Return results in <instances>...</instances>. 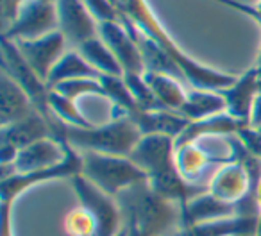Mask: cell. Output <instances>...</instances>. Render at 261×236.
<instances>
[{"instance_id": "cell-1", "label": "cell", "mask_w": 261, "mask_h": 236, "mask_svg": "<svg viewBox=\"0 0 261 236\" xmlns=\"http://www.w3.org/2000/svg\"><path fill=\"white\" fill-rule=\"evenodd\" d=\"M116 9L120 11V16L130 22L140 33H143L147 38L158 43L181 68L185 81L190 84V88L197 90H213L220 91L224 88L231 86L238 75L225 73L220 70H215L207 65H202L197 59H193L190 54H186L181 47L174 41V38L167 33L163 23L158 20L154 11L149 8L147 0H115Z\"/></svg>"}, {"instance_id": "cell-2", "label": "cell", "mask_w": 261, "mask_h": 236, "mask_svg": "<svg viewBox=\"0 0 261 236\" xmlns=\"http://www.w3.org/2000/svg\"><path fill=\"white\" fill-rule=\"evenodd\" d=\"M123 215V225H130L150 236H165L181 227V206L170 202L150 188L149 181L116 195Z\"/></svg>"}, {"instance_id": "cell-3", "label": "cell", "mask_w": 261, "mask_h": 236, "mask_svg": "<svg viewBox=\"0 0 261 236\" xmlns=\"http://www.w3.org/2000/svg\"><path fill=\"white\" fill-rule=\"evenodd\" d=\"M140 138H142V133L130 118H111L108 124H93L86 129L66 125L65 131L66 143L79 152L88 150V152L109 154V156L129 158Z\"/></svg>"}, {"instance_id": "cell-4", "label": "cell", "mask_w": 261, "mask_h": 236, "mask_svg": "<svg viewBox=\"0 0 261 236\" xmlns=\"http://www.w3.org/2000/svg\"><path fill=\"white\" fill-rule=\"evenodd\" d=\"M83 156V170L81 174L91 181L95 186L109 195L116 197L125 190L149 181L147 174L133 163L130 158L125 156H109L98 152H81Z\"/></svg>"}, {"instance_id": "cell-5", "label": "cell", "mask_w": 261, "mask_h": 236, "mask_svg": "<svg viewBox=\"0 0 261 236\" xmlns=\"http://www.w3.org/2000/svg\"><path fill=\"white\" fill-rule=\"evenodd\" d=\"M79 206L91 217L95 224V236H116L123 229V215L116 197L102 192L88 181L83 174L70 179Z\"/></svg>"}, {"instance_id": "cell-6", "label": "cell", "mask_w": 261, "mask_h": 236, "mask_svg": "<svg viewBox=\"0 0 261 236\" xmlns=\"http://www.w3.org/2000/svg\"><path fill=\"white\" fill-rule=\"evenodd\" d=\"M81 170H83V156L79 150L68 145L65 160L54 167L41 168V170L29 172V174H13L8 177H2V185H0L2 204L13 206L15 200L29 188H34V186L48 181H56V179H72L77 174H81Z\"/></svg>"}, {"instance_id": "cell-7", "label": "cell", "mask_w": 261, "mask_h": 236, "mask_svg": "<svg viewBox=\"0 0 261 236\" xmlns=\"http://www.w3.org/2000/svg\"><path fill=\"white\" fill-rule=\"evenodd\" d=\"M54 31H58L56 4H47L41 0H25L15 18L2 27L0 38L9 41H27L47 36Z\"/></svg>"}, {"instance_id": "cell-8", "label": "cell", "mask_w": 261, "mask_h": 236, "mask_svg": "<svg viewBox=\"0 0 261 236\" xmlns=\"http://www.w3.org/2000/svg\"><path fill=\"white\" fill-rule=\"evenodd\" d=\"M259 186L261 172L247 174V170L238 161L231 160L213 172L211 179L207 181V192L227 202H238L249 193L259 195Z\"/></svg>"}, {"instance_id": "cell-9", "label": "cell", "mask_w": 261, "mask_h": 236, "mask_svg": "<svg viewBox=\"0 0 261 236\" xmlns=\"http://www.w3.org/2000/svg\"><path fill=\"white\" fill-rule=\"evenodd\" d=\"M58 29L73 48L98 36V20L93 16L84 0H58Z\"/></svg>"}, {"instance_id": "cell-10", "label": "cell", "mask_w": 261, "mask_h": 236, "mask_svg": "<svg viewBox=\"0 0 261 236\" xmlns=\"http://www.w3.org/2000/svg\"><path fill=\"white\" fill-rule=\"evenodd\" d=\"M16 48L20 50L22 58L25 63L34 70L41 81L47 83L48 75H50L52 68L56 63L65 56L66 52V38L63 36L61 31H54V33L41 36L38 40H27V41H13Z\"/></svg>"}, {"instance_id": "cell-11", "label": "cell", "mask_w": 261, "mask_h": 236, "mask_svg": "<svg viewBox=\"0 0 261 236\" xmlns=\"http://www.w3.org/2000/svg\"><path fill=\"white\" fill-rule=\"evenodd\" d=\"M98 36L104 40L109 50L118 59L120 66L125 73H143V58L140 47L136 43L130 29L122 20H113V22H100L98 23Z\"/></svg>"}, {"instance_id": "cell-12", "label": "cell", "mask_w": 261, "mask_h": 236, "mask_svg": "<svg viewBox=\"0 0 261 236\" xmlns=\"http://www.w3.org/2000/svg\"><path fill=\"white\" fill-rule=\"evenodd\" d=\"M261 88V77L257 75L256 68L250 66L247 72L236 77L231 86L220 90V95L225 100V113L232 116L242 127L250 125L252 106Z\"/></svg>"}, {"instance_id": "cell-13", "label": "cell", "mask_w": 261, "mask_h": 236, "mask_svg": "<svg viewBox=\"0 0 261 236\" xmlns=\"http://www.w3.org/2000/svg\"><path fill=\"white\" fill-rule=\"evenodd\" d=\"M66 150H68V143L63 145L54 138L40 140V142L20 150L13 165L2 167V177L13 174H29V172H36L41 168L54 167L65 160Z\"/></svg>"}, {"instance_id": "cell-14", "label": "cell", "mask_w": 261, "mask_h": 236, "mask_svg": "<svg viewBox=\"0 0 261 236\" xmlns=\"http://www.w3.org/2000/svg\"><path fill=\"white\" fill-rule=\"evenodd\" d=\"M147 177L175 163V140L163 135H145L129 154Z\"/></svg>"}, {"instance_id": "cell-15", "label": "cell", "mask_w": 261, "mask_h": 236, "mask_svg": "<svg viewBox=\"0 0 261 236\" xmlns=\"http://www.w3.org/2000/svg\"><path fill=\"white\" fill-rule=\"evenodd\" d=\"M238 202H227V200H222L206 192L197 199L190 200L188 204L181 206V227H192L197 224H206V222L238 217Z\"/></svg>"}, {"instance_id": "cell-16", "label": "cell", "mask_w": 261, "mask_h": 236, "mask_svg": "<svg viewBox=\"0 0 261 236\" xmlns=\"http://www.w3.org/2000/svg\"><path fill=\"white\" fill-rule=\"evenodd\" d=\"M45 138H52V131L48 122L38 111H34L23 120L0 127V143L11 145L18 152Z\"/></svg>"}, {"instance_id": "cell-17", "label": "cell", "mask_w": 261, "mask_h": 236, "mask_svg": "<svg viewBox=\"0 0 261 236\" xmlns=\"http://www.w3.org/2000/svg\"><path fill=\"white\" fill-rule=\"evenodd\" d=\"M0 97H2V109H0V127L11 125L33 115L36 111L34 104L27 93L4 72L0 73Z\"/></svg>"}, {"instance_id": "cell-18", "label": "cell", "mask_w": 261, "mask_h": 236, "mask_svg": "<svg viewBox=\"0 0 261 236\" xmlns=\"http://www.w3.org/2000/svg\"><path fill=\"white\" fill-rule=\"evenodd\" d=\"M138 125L142 136L145 135H163L177 140L181 133L188 127L190 120L185 118L181 113L168 111V109H160V111H140L133 118Z\"/></svg>"}, {"instance_id": "cell-19", "label": "cell", "mask_w": 261, "mask_h": 236, "mask_svg": "<svg viewBox=\"0 0 261 236\" xmlns=\"http://www.w3.org/2000/svg\"><path fill=\"white\" fill-rule=\"evenodd\" d=\"M240 127L242 125L232 116H229L227 113L211 116V118H204V120L190 122L188 127L175 140V149L190 145V143H197L200 138H206V136H232L238 133Z\"/></svg>"}, {"instance_id": "cell-20", "label": "cell", "mask_w": 261, "mask_h": 236, "mask_svg": "<svg viewBox=\"0 0 261 236\" xmlns=\"http://www.w3.org/2000/svg\"><path fill=\"white\" fill-rule=\"evenodd\" d=\"M179 113L190 122L204 120V118H211V116L225 113V100L220 95V91L190 88L186 100L182 108L179 109Z\"/></svg>"}, {"instance_id": "cell-21", "label": "cell", "mask_w": 261, "mask_h": 236, "mask_svg": "<svg viewBox=\"0 0 261 236\" xmlns=\"http://www.w3.org/2000/svg\"><path fill=\"white\" fill-rule=\"evenodd\" d=\"M231 161V158H213L207 152H204L199 147V143H190V145L179 147L175 149V163H177V168L181 170V174L185 175L186 179L193 182H202L200 181V175L211 167H220V165ZM202 185H207V182H202Z\"/></svg>"}, {"instance_id": "cell-22", "label": "cell", "mask_w": 261, "mask_h": 236, "mask_svg": "<svg viewBox=\"0 0 261 236\" xmlns=\"http://www.w3.org/2000/svg\"><path fill=\"white\" fill-rule=\"evenodd\" d=\"M98 77H100L98 72L81 56V52L77 48H70L52 68L50 75L47 79V86L52 90V88H56L61 83H66V81L98 79Z\"/></svg>"}, {"instance_id": "cell-23", "label": "cell", "mask_w": 261, "mask_h": 236, "mask_svg": "<svg viewBox=\"0 0 261 236\" xmlns=\"http://www.w3.org/2000/svg\"><path fill=\"white\" fill-rule=\"evenodd\" d=\"M143 77H145L152 93L160 100V104L168 111L179 113V109L182 108L186 100V95H188V90H185V86H182V81L172 75L154 72H143Z\"/></svg>"}, {"instance_id": "cell-24", "label": "cell", "mask_w": 261, "mask_h": 236, "mask_svg": "<svg viewBox=\"0 0 261 236\" xmlns=\"http://www.w3.org/2000/svg\"><path fill=\"white\" fill-rule=\"evenodd\" d=\"M77 50L81 52L84 59L93 66L98 72V75H115V77H123V70L120 66L118 59L115 58L109 47L104 43L100 36L91 38L86 43L81 45Z\"/></svg>"}, {"instance_id": "cell-25", "label": "cell", "mask_w": 261, "mask_h": 236, "mask_svg": "<svg viewBox=\"0 0 261 236\" xmlns=\"http://www.w3.org/2000/svg\"><path fill=\"white\" fill-rule=\"evenodd\" d=\"M48 108H50V111L58 116L63 124L68 125V127L86 129L93 125L86 116L79 111L75 102L63 97V95H59L58 91H54V90H50V93H48Z\"/></svg>"}, {"instance_id": "cell-26", "label": "cell", "mask_w": 261, "mask_h": 236, "mask_svg": "<svg viewBox=\"0 0 261 236\" xmlns=\"http://www.w3.org/2000/svg\"><path fill=\"white\" fill-rule=\"evenodd\" d=\"M123 79H125V84L129 88L130 95H133V98H135V102L138 104V108L142 111H160V109H165L156 98V95L152 93L150 86L147 84L143 73H125Z\"/></svg>"}, {"instance_id": "cell-27", "label": "cell", "mask_w": 261, "mask_h": 236, "mask_svg": "<svg viewBox=\"0 0 261 236\" xmlns=\"http://www.w3.org/2000/svg\"><path fill=\"white\" fill-rule=\"evenodd\" d=\"M54 91H58L59 95L70 98V100L77 102V98L84 97V95H97V97L106 98V91L102 88L98 79H73L66 81V83L58 84L56 88H52Z\"/></svg>"}, {"instance_id": "cell-28", "label": "cell", "mask_w": 261, "mask_h": 236, "mask_svg": "<svg viewBox=\"0 0 261 236\" xmlns=\"http://www.w3.org/2000/svg\"><path fill=\"white\" fill-rule=\"evenodd\" d=\"M65 231L68 236H95V224L90 215L79 207L65 217Z\"/></svg>"}, {"instance_id": "cell-29", "label": "cell", "mask_w": 261, "mask_h": 236, "mask_svg": "<svg viewBox=\"0 0 261 236\" xmlns=\"http://www.w3.org/2000/svg\"><path fill=\"white\" fill-rule=\"evenodd\" d=\"M236 138L242 142V145L245 147L252 156H256L261 160V133H259V129L252 127V125L240 127L238 133H236Z\"/></svg>"}, {"instance_id": "cell-30", "label": "cell", "mask_w": 261, "mask_h": 236, "mask_svg": "<svg viewBox=\"0 0 261 236\" xmlns=\"http://www.w3.org/2000/svg\"><path fill=\"white\" fill-rule=\"evenodd\" d=\"M23 2H25V0H2V23H4L2 27H6L15 18L20 6H22Z\"/></svg>"}, {"instance_id": "cell-31", "label": "cell", "mask_w": 261, "mask_h": 236, "mask_svg": "<svg viewBox=\"0 0 261 236\" xmlns=\"http://www.w3.org/2000/svg\"><path fill=\"white\" fill-rule=\"evenodd\" d=\"M2 207V227H0V236H15L13 232V217H11V204H0Z\"/></svg>"}, {"instance_id": "cell-32", "label": "cell", "mask_w": 261, "mask_h": 236, "mask_svg": "<svg viewBox=\"0 0 261 236\" xmlns=\"http://www.w3.org/2000/svg\"><path fill=\"white\" fill-rule=\"evenodd\" d=\"M250 125H252V127H259L261 125V88H259V93H257L256 100H254V106H252Z\"/></svg>"}, {"instance_id": "cell-33", "label": "cell", "mask_w": 261, "mask_h": 236, "mask_svg": "<svg viewBox=\"0 0 261 236\" xmlns=\"http://www.w3.org/2000/svg\"><path fill=\"white\" fill-rule=\"evenodd\" d=\"M211 2H217V4L225 6V8H229V9H232V11H236L240 0H211Z\"/></svg>"}, {"instance_id": "cell-34", "label": "cell", "mask_w": 261, "mask_h": 236, "mask_svg": "<svg viewBox=\"0 0 261 236\" xmlns=\"http://www.w3.org/2000/svg\"><path fill=\"white\" fill-rule=\"evenodd\" d=\"M125 229H127V236H150V234H147V232L140 231V229L130 227V225H125Z\"/></svg>"}, {"instance_id": "cell-35", "label": "cell", "mask_w": 261, "mask_h": 236, "mask_svg": "<svg viewBox=\"0 0 261 236\" xmlns=\"http://www.w3.org/2000/svg\"><path fill=\"white\" fill-rule=\"evenodd\" d=\"M254 68H256L257 75L261 77V47H259V54H257V59H256V65H254Z\"/></svg>"}, {"instance_id": "cell-36", "label": "cell", "mask_w": 261, "mask_h": 236, "mask_svg": "<svg viewBox=\"0 0 261 236\" xmlns=\"http://www.w3.org/2000/svg\"><path fill=\"white\" fill-rule=\"evenodd\" d=\"M116 236H127V229H125V225H123V229H122V231H120Z\"/></svg>"}, {"instance_id": "cell-37", "label": "cell", "mask_w": 261, "mask_h": 236, "mask_svg": "<svg viewBox=\"0 0 261 236\" xmlns=\"http://www.w3.org/2000/svg\"><path fill=\"white\" fill-rule=\"evenodd\" d=\"M41 2H47V4H56L58 0H41Z\"/></svg>"}, {"instance_id": "cell-38", "label": "cell", "mask_w": 261, "mask_h": 236, "mask_svg": "<svg viewBox=\"0 0 261 236\" xmlns=\"http://www.w3.org/2000/svg\"><path fill=\"white\" fill-rule=\"evenodd\" d=\"M257 129H259V133H261V125H259V127H257Z\"/></svg>"}]
</instances>
